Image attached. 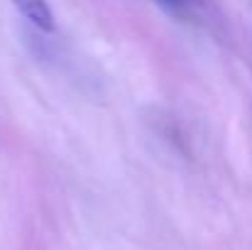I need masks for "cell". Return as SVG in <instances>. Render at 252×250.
<instances>
[{
  "label": "cell",
  "instance_id": "1",
  "mask_svg": "<svg viewBox=\"0 0 252 250\" xmlns=\"http://www.w3.org/2000/svg\"><path fill=\"white\" fill-rule=\"evenodd\" d=\"M17 12L39 32H54V12L47 0H10Z\"/></svg>",
  "mask_w": 252,
  "mask_h": 250
},
{
  "label": "cell",
  "instance_id": "2",
  "mask_svg": "<svg viewBox=\"0 0 252 250\" xmlns=\"http://www.w3.org/2000/svg\"><path fill=\"white\" fill-rule=\"evenodd\" d=\"M162 10H167L171 15H176V17H186V15H191L193 10H196V5L201 2V0H155Z\"/></svg>",
  "mask_w": 252,
  "mask_h": 250
}]
</instances>
